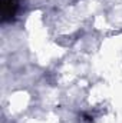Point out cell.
<instances>
[{
  "label": "cell",
  "instance_id": "1",
  "mask_svg": "<svg viewBox=\"0 0 122 123\" xmlns=\"http://www.w3.org/2000/svg\"><path fill=\"white\" fill-rule=\"evenodd\" d=\"M20 9V0H1V23L14 20Z\"/></svg>",
  "mask_w": 122,
  "mask_h": 123
}]
</instances>
